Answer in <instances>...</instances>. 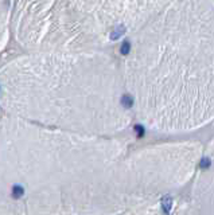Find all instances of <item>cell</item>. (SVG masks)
<instances>
[{
	"mask_svg": "<svg viewBox=\"0 0 214 215\" xmlns=\"http://www.w3.org/2000/svg\"><path fill=\"white\" fill-rule=\"evenodd\" d=\"M171 205H172V199L170 196H164L162 199V209H163V213L166 215H168L170 210H171Z\"/></svg>",
	"mask_w": 214,
	"mask_h": 215,
	"instance_id": "obj_1",
	"label": "cell"
},
{
	"mask_svg": "<svg viewBox=\"0 0 214 215\" xmlns=\"http://www.w3.org/2000/svg\"><path fill=\"white\" fill-rule=\"evenodd\" d=\"M24 194V190H23V187H20V186H14L12 188V196L14 198H20L22 195Z\"/></svg>",
	"mask_w": 214,
	"mask_h": 215,
	"instance_id": "obj_2",
	"label": "cell"
},
{
	"mask_svg": "<svg viewBox=\"0 0 214 215\" xmlns=\"http://www.w3.org/2000/svg\"><path fill=\"white\" fill-rule=\"evenodd\" d=\"M121 103H123L124 108H131L134 105V99H132L131 95H124L123 99H121Z\"/></svg>",
	"mask_w": 214,
	"mask_h": 215,
	"instance_id": "obj_3",
	"label": "cell"
},
{
	"mask_svg": "<svg viewBox=\"0 0 214 215\" xmlns=\"http://www.w3.org/2000/svg\"><path fill=\"white\" fill-rule=\"evenodd\" d=\"M135 131L138 132V136H139V137H143V136H144V128H143L142 125H135Z\"/></svg>",
	"mask_w": 214,
	"mask_h": 215,
	"instance_id": "obj_4",
	"label": "cell"
},
{
	"mask_svg": "<svg viewBox=\"0 0 214 215\" xmlns=\"http://www.w3.org/2000/svg\"><path fill=\"white\" fill-rule=\"evenodd\" d=\"M210 165V160L208 157H205V159H202L201 160V167L202 168H208V167Z\"/></svg>",
	"mask_w": 214,
	"mask_h": 215,
	"instance_id": "obj_5",
	"label": "cell"
}]
</instances>
